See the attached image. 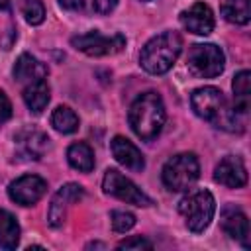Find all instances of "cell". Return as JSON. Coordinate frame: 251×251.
I'll return each instance as SVG.
<instances>
[{
  "label": "cell",
  "instance_id": "obj_1",
  "mask_svg": "<svg viewBox=\"0 0 251 251\" xmlns=\"http://www.w3.org/2000/svg\"><path fill=\"white\" fill-rule=\"evenodd\" d=\"M190 104H192L194 114L198 118L210 122L212 126L227 129V131L241 129L239 114L233 108H229V104L220 88H216V86L196 88L190 96Z\"/></svg>",
  "mask_w": 251,
  "mask_h": 251
},
{
  "label": "cell",
  "instance_id": "obj_2",
  "mask_svg": "<svg viewBox=\"0 0 251 251\" xmlns=\"http://www.w3.org/2000/svg\"><path fill=\"white\" fill-rule=\"evenodd\" d=\"M165 118H167L165 104L157 92L139 94L129 106V116H127L133 133L145 141H151L161 133L165 126Z\"/></svg>",
  "mask_w": 251,
  "mask_h": 251
},
{
  "label": "cell",
  "instance_id": "obj_3",
  "mask_svg": "<svg viewBox=\"0 0 251 251\" xmlns=\"http://www.w3.org/2000/svg\"><path fill=\"white\" fill-rule=\"evenodd\" d=\"M182 51V37L176 31H163L149 39L141 49L139 63L151 75L167 73Z\"/></svg>",
  "mask_w": 251,
  "mask_h": 251
},
{
  "label": "cell",
  "instance_id": "obj_4",
  "mask_svg": "<svg viewBox=\"0 0 251 251\" xmlns=\"http://www.w3.org/2000/svg\"><path fill=\"white\" fill-rule=\"evenodd\" d=\"M178 212L184 218V224L190 231H204L216 214V200L208 190H194L178 202Z\"/></svg>",
  "mask_w": 251,
  "mask_h": 251
},
{
  "label": "cell",
  "instance_id": "obj_5",
  "mask_svg": "<svg viewBox=\"0 0 251 251\" xmlns=\"http://www.w3.org/2000/svg\"><path fill=\"white\" fill-rule=\"evenodd\" d=\"M200 176V163L194 153H178L171 157L161 173L163 184L169 190L182 192L188 190Z\"/></svg>",
  "mask_w": 251,
  "mask_h": 251
},
{
  "label": "cell",
  "instance_id": "obj_6",
  "mask_svg": "<svg viewBox=\"0 0 251 251\" xmlns=\"http://www.w3.org/2000/svg\"><path fill=\"white\" fill-rule=\"evenodd\" d=\"M188 71L198 78H214L226 67L224 51L214 43H196L188 51Z\"/></svg>",
  "mask_w": 251,
  "mask_h": 251
},
{
  "label": "cell",
  "instance_id": "obj_7",
  "mask_svg": "<svg viewBox=\"0 0 251 251\" xmlns=\"http://www.w3.org/2000/svg\"><path fill=\"white\" fill-rule=\"evenodd\" d=\"M71 45L76 51H82L84 55L106 57V55L120 53L126 47V39H124L122 33L102 35L100 31H88V33H82V35H75L71 39Z\"/></svg>",
  "mask_w": 251,
  "mask_h": 251
},
{
  "label": "cell",
  "instance_id": "obj_8",
  "mask_svg": "<svg viewBox=\"0 0 251 251\" xmlns=\"http://www.w3.org/2000/svg\"><path fill=\"white\" fill-rule=\"evenodd\" d=\"M102 188L106 194L116 196V198L127 202V204H133V206H151L153 204V200L145 192H141V188H137L129 178H126L116 169L106 171L104 180H102Z\"/></svg>",
  "mask_w": 251,
  "mask_h": 251
},
{
  "label": "cell",
  "instance_id": "obj_9",
  "mask_svg": "<svg viewBox=\"0 0 251 251\" xmlns=\"http://www.w3.org/2000/svg\"><path fill=\"white\" fill-rule=\"evenodd\" d=\"M47 192V182L37 175H24L10 182L8 196L20 206H33Z\"/></svg>",
  "mask_w": 251,
  "mask_h": 251
},
{
  "label": "cell",
  "instance_id": "obj_10",
  "mask_svg": "<svg viewBox=\"0 0 251 251\" xmlns=\"http://www.w3.org/2000/svg\"><path fill=\"white\" fill-rule=\"evenodd\" d=\"M84 196V190L80 184H75V182H69L65 186H61L55 196L51 198V204H49V212H47V222L51 227H61L65 218H67V210L71 204L78 202L80 198Z\"/></svg>",
  "mask_w": 251,
  "mask_h": 251
},
{
  "label": "cell",
  "instance_id": "obj_11",
  "mask_svg": "<svg viewBox=\"0 0 251 251\" xmlns=\"http://www.w3.org/2000/svg\"><path fill=\"white\" fill-rule=\"evenodd\" d=\"M180 24L186 31H190L194 35H208L214 31L216 20H214V12L210 10L208 4L196 2L180 14Z\"/></svg>",
  "mask_w": 251,
  "mask_h": 251
},
{
  "label": "cell",
  "instance_id": "obj_12",
  "mask_svg": "<svg viewBox=\"0 0 251 251\" xmlns=\"http://www.w3.org/2000/svg\"><path fill=\"white\" fill-rule=\"evenodd\" d=\"M214 180L227 188H241L247 184V169L239 157L227 155L214 169Z\"/></svg>",
  "mask_w": 251,
  "mask_h": 251
},
{
  "label": "cell",
  "instance_id": "obj_13",
  "mask_svg": "<svg viewBox=\"0 0 251 251\" xmlns=\"http://www.w3.org/2000/svg\"><path fill=\"white\" fill-rule=\"evenodd\" d=\"M220 224H222V229L229 237L237 239L243 247H249L251 245V241H249V220H247V216L235 204H227L222 210Z\"/></svg>",
  "mask_w": 251,
  "mask_h": 251
},
{
  "label": "cell",
  "instance_id": "obj_14",
  "mask_svg": "<svg viewBox=\"0 0 251 251\" xmlns=\"http://www.w3.org/2000/svg\"><path fill=\"white\" fill-rule=\"evenodd\" d=\"M16 147L25 159H41L45 151L49 149V137L35 129V127H24L16 133Z\"/></svg>",
  "mask_w": 251,
  "mask_h": 251
},
{
  "label": "cell",
  "instance_id": "obj_15",
  "mask_svg": "<svg viewBox=\"0 0 251 251\" xmlns=\"http://www.w3.org/2000/svg\"><path fill=\"white\" fill-rule=\"evenodd\" d=\"M110 149H112L114 159H116L122 167L129 169V171H133V173H141V171L145 169V159H143L141 151H139L129 139H126V137H122V135H116V137L112 139V143H110Z\"/></svg>",
  "mask_w": 251,
  "mask_h": 251
},
{
  "label": "cell",
  "instance_id": "obj_16",
  "mask_svg": "<svg viewBox=\"0 0 251 251\" xmlns=\"http://www.w3.org/2000/svg\"><path fill=\"white\" fill-rule=\"evenodd\" d=\"M14 78L24 84H31L47 78V67L29 53H22L14 65Z\"/></svg>",
  "mask_w": 251,
  "mask_h": 251
},
{
  "label": "cell",
  "instance_id": "obj_17",
  "mask_svg": "<svg viewBox=\"0 0 251 251\" xmlns=\"http://www.w3.org/2000/svg\"><path fill=\"white\" fill-rule=\"evenodd\" d=\"M49 98H51V88L47 80H37V82L25 84L24 88V102L33 114H41L47 108Z\"/></svg>",
  "mask_w": 251,
  "mask_h": 251
},
{
  "label": "cell",
  "instance_id": "obj_18",
  "mask_svg": "<svg viewBox=\"0 0 251 251\" xmlns=\"http://www.w3.org/2000/svg\"><path fill=\"white\" fill-rule=\"evenodd\" d=\"M233 100H235V112L239 116H245L249 110V94H251V73L239 71L233 76Z\"/></svg>",
  "mask_w": 251,
  "mask_h": 251
},
{
  "label": "cell",
  "instance_id": "obj_19",
  "mask_svg": "<svg viewBox=\"0 0 251 251\" xmlns=\"http://www.w3.org/2000/svg\"><path fill=\"white\" fill-rule=\"evenodd\" d=\"M67 159L69 165L80 173H90L94 169V153L88 143L76 141L67 149Z\"/></svg>",
  "mask_w": 251,
  "mask_h": 251
},
{
  "label": "cell",
  "instance_id": "obj_20",
  "mask_svg": "<svg viewBox=\"0 0 251 251\" xmlns=\"http://www.w3.org/2000/svg\"><path fill=\"white\" fill-rule=\"evenodd\" d=\"M220 12L226 22L235 24V25H245L251 20L249 0H224Z\"/></svg>",
  "mask_w": 251,
  "mask_h": 251
},
{
  "label": "cell",
  "instance_id": "obj_21",
  "mask_svg": "<svg viewBox=\"0 0 251 251\" xmlns=\"http://www.w3.org/2000/svg\"><path fill=\"white\" fill-rule=\"evenodd\" d=\"M20 241V226L8 210H0V247L16 249Z\"/></svg>",
  "mask_w": 251,
  "mask_h": 251
},
{
  "label": "cell",
  "instance_id": "obj_22",
  "mask_svg": "<svg viewBox=\"0 0 251 251\" xmlns=\"http://www.w3.org/2000/svg\"><path fill=\"white\" fill-rule=\"evenodd\" d=\"M51 126L59 133H75L78 129V116L69 106H57L51 114Z\"/></svg>",
  "mask_w": 251,
  "mask_h": 251
},
{
  "label": "cell",
  "instance_id": "obj_23",
  "mask_svg": "<svg viewBox=\"0 0 251 251\" xmlns=\"http://www.w3.org/2000/svg\"><path fill=\"white\" fill-rule=\"evenodd\" d=\"M20 12L24 20L31 25H39L45 20V6L43 0H18Z\"/></svg>",
  "mask_w": 251,
  "mask_h": 251
},
{
  "label": "cell",
  "instance_id": "obj_24",
  "mask_svg": "<svg viewBox=\"0 0 251 251\" xmlns=\"http://www.w3.org/2000/svg\"><path fill=\"white\" fill-rule=\"evenodd\" d=\"M110 220H112L114 231H120V233L129 231L135 226V216L131 212H126V210H114L112 216H110Z\"/></svg>",
  "mask_w": 251,
  "mask_h": 251
},
{
  "label": "cell",
  "instance_id": "obj_25",
  "mask_svg": "<svg viewBox=\"0 0 251 251\" xmlns=\"http://www.w3.org/2000/svg\"><path fill=\"white\" fill-rule=\"evenodd\" d=\"M118 249H153V243L143 237H127L118 243Z\"/></svg>",
  "mask_w": 251,
  "mask_h": 251
},
{
  "label": "cell",
  "instance_id": "obj_26",
  "mask_svg": "<svg viewBox=\"0 0 251 251\" xmlns=\"http://www.w3.org/2000/svg\"><path fill=\"white\" fill-rule=\"evenodd\" d=\"M12 118V102L10 98L4 94V90H0V127Z\"/></svg>",
  "mask_w": 251,
  "mask_h": 251
},
{
  "label": "cell",
  "instance_id": "obj_27",
  "mask_svg": "<svg viewBox=\"0 0 251 251\" xmlns=\"http://www.w3.org/2000/svg\"><path fill=\"white\" fill-rule=\"evenodd\" d=\"M118 0H92V6L98 14H110L116 8Z\"/></svg>",
  "mask_w": 251,
  "mask_h": 251
},
{
  "label": "cell",
  "instance_id": "obj_28",
  "mask_svg": "<svg viewBox=\"0 0 251 251\" xmlns=\"http://www.w3.org/2000/svg\"><path fill=\"white\" fill-rule=\"evenodd\" d=\"M59 4H61V8L71 10V12H76V10L84 8V0H59Z\"/></svg>",
  "mask_w": 251,
  "mask_h": 251
},
{
  "label": "cell",
  "instance_id": "obj_29",
  "mask_svg": "<svg viewBox=\"0 0 251 251\" xmlns=\"http://www.w3.org/2000/svg\"><path fill=\"white\" fill-rule=\"evenodd\" d=\"M10 8H12V2L10 0H0V10L2 12H8Z\"/></svg>",
  "mask_w": 251,
  "mask_h": 251
},
{
  "label": "cell",
  "instance_id": "obj_30",
  "mask_svg": "<svg viewBox=\"0 0 251 251\" xmlns=\"http://www.w3.org/2000/svg\"><path fill=\"white\" fill-rule=\"evenodd\" d=\"M143 2H149V0H143Z\"/></svg>",
  "mask_w": 251,
  "mask_h": 251
}]
</instances>
